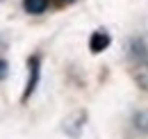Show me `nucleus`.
<instances>
[{"label": "nucleus", "mask_w": 148, "mask_h": 139, "mask_svg": "<svg viewBox=\"0 0 148 139\" xmlns=\"http://www.w3.org/2000/svg\"><path fill=\"white\" fill-rule=\"evenodd\" d=\"M27 69H30V75H27V85H25V91H23V100H27L39 85V78H41V59H39V55H32L27 59Z\"/></svg>", "instance_id": "obj_1"}, {"label": "nucleus", "mask_w": 148, "mask_h": 139, "mask_svg": "<svg viewBox=\"0 0 148 139\" xmlns=\"http://www.w3.org/2000/svg\"><path fill=\"white\" fill-rule=\"evenodd\" d=\"M110 34L107 32H103V30H98V32H93L91 39H89V50L93 52V55H98V52L107 50L110 48Z\"/></svg>", "instance_id": "obj_2"}, {"label": "nucleus", "mask_w": 148, "mask_h": 139, "mask_svg": "<svg viewBox=\"0 0 148 139\" xmlns=\"http://www.w3.org/2000/svg\"><path fill=\"white\" fill-rule=\"evenodd\" d=\"M50 0H25V12L27 14H43L48 9Z\"/></svg>", "instance_id": "obj_3"}, {"label": "nucleus", "mask_w": 148, "mask_h": 139, "mask_svg": "<svg viewBox=\"0 0 148 139\" xmlns=\"http://www.w3.org/2000/svg\"><path fill=\"white\" fill-rule=\"evenodd\" d=\"M134 125L141 128V130H148V114H146V112H137V116H134Z\"/></svg>", "instance_id": "obj_4"}, {"label": "nucleus", "mask_w": 148, "mask_h": 139, "mask_svg": "<svg viewBox=\"0 0 148 139\" xmlns=\"http://www.w3.org/2000/svg\"><path fill=\"white\" fill-rule=\"evenodd\" d=\"M5 78H7V62L0 59V80H5Z\"/></svg>", "instance_id": "obj_5"}, {"label": "nucleus", "mask_w": 148, "mask_h": 139, "mask_svg": "<svg viewBox=\"0 0 148 139\" xmlns=\"http://www.w3.org/2000/svg\"><path fill=\"white\" fill-rule=\"evenodd\" d=\"M71 2H75V0H59V5H71Z\"/></svg>", "instance_id": "obj_6"}]
</instances>
